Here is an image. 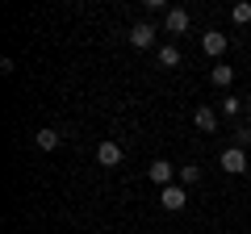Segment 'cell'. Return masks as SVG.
Here are the masks:
<instances>
[{
	"label": "cell",
	"mask_w": 251,
	"mask_h": 234,
	"mask_svg": "<svg viewBox=\"0 0 251 234\" xmlns=\"http://www.w3.org/2000/svg\"><path fill=\"white\" fill-rule=\"evenodd\" d=\"M222 171H230V176H239V171H247V151H243V146H226L222 151Z\"/></svg>",
	"instance_id": "1"
},
{
	"label": "cell",
	"mask_w": 251,
	"mask_h": 234,
	"mask_svg": "<svg viewBox=\"0 0 251 234\" xmlns=\"http://www.w3.org/2000/svg\"><path fill=\"white\" fill-rule=\"evenodd\" d=\"M184 201H188V188H180V184H168V188H159V205L168 209V213L184 209Z\"/></svg>",
	"instance_id": "2"
},
{
	"label": "cell",
	"mask_w": 251,
	"mask_h": 234,
	"mask_svg": "<svg viewBox=\"0 0 251 234\" xmlns=\"http://www.w3.org/2000/svg\"><path fill=\"white\" fill-rule=\"evenodd\" d=\"M155 34H159V29H155L151 21H138V25H130V46L147 50V46H155Z\"/></svg>",
	"instance_id": "3"
},
{
	"label": "cell",
	"mask_w": 251,
	"mask_h": 234,
	"mask_svg": "<svg viewBox=\"0 0 251 234\" xmlns=\"http://www.w3.org/2000/svg\"><path fill=\"white\" fill-rule=\"evenodd\" d=\"M201 50L214 54V59H222L226 54V34L222 29H205V34H201Z\"/></svg>",
	"instance_id": "4"
},
{
	"label": "cell",
	"mask_w": 251,
	"mask_h": 234,
	"mask_svg": "<svg viewBox=\"0 0 251 234\" xmlns=\"http://www.w3.org/2000/svg\"><path fill=\"white\" fill-rule=\"evenodd\" d=\"M193 126H197L201 134H214V130H218V113L209 105H197V109H193Z\"/></svg>",
	"instance_id": "5"
},
{
	"label": "cell",
	"mask_w": 251,
	"mask_h": 234,
	"mask_svg": "<svg viewBox=\"0 0 251 234\" xmlns=\"http://www.w3.org/2000/svg\"><path fill=\"white\" fill-rule=\"evenodd\" d=\"M188 25H193V21H188L184 9H168L163 13V29H168V34H188Z\"/></svg>",
	"instance_id": "6"
},
{
	"label": "cell",
	"mask_w": 251,
	"mask_h": 234,
	"mask_svg": "<svg viewBox=\"0 0 251 234\" xmlns=\"http://www.w3.org/2000/svg\"><path fill=\"white\" fill-rule=\"evenodd\" d=\"M147 176H151V184H159V188H168L176 171H172V163H168V159H155L151 167H147Z\"/></svg>",
	"instance_id": "7"
},
{
	"label": "cell",
	"mask_w": 251,
	"mask_h": 234,
	"mask_svg": "<svg viewBox=\"0 0 251 234\" xmlns=\"http://www.w3.org/2000/svg\"><path fill=\"white\" fill-rule=\"evenodd\" d=\"M97 163L100 167H117V163H122V146L117 142H100L97 146Z\"/></svg>",
	"instance_id": "8"
},
{
	"label": "cell",
	"mask_w": 251,
	"mask_h": 234,
	"mask_svg": "<svg viewBox=\"0 0 251 234\" xmlns=\"http://www.w3.org/2000/svg\"><path fill=\"white\" fill-rule=\"evenodd\" d=\"M197 180H201V167H197V163H188V167L176 171V184H180V188H193Z\"/></svg>",
	"instance_id": "9"
},
{
	"label": "cell",
	"mask_w": 251,
	"mask_h": 234,
	"mask_svg": "<svg viewBox=\"0 0 251 234\" xmlns=\"http://www.w3.org/2000/svg\"><path fill=\"white\" fill-rule=\"evenodd\" d=\"M59 142H63V134H59V130H50V126H46V130H38V146H42V151H59Z\"/></svg>",
	"instance_id": "10"
},
{
	"label": "cell",
	"mask_w": 251,
	"mask_h": 234,
	"mask_svg": "<svg viewBox=\"0 0 251 234\" xmlns=\"http://www.w3.org/2000/svg\"><path fill=\"white\" fill-rule=\"evenodd\" d=\"M209 80H214L218 88H230V84H234V67H226V63H218L214 71H209Z\"/></svg>",
	"instance_id": "11"
},
{
	"label": "cell",
	"mask_w": 251,
	"mask_h": 234,
	"mask_svg": "<svg viewBox=\"0 0 251 234\" xmlns=\"http://www.w3.org/2000/svg\"><path fill=\"white\" fill-rule=\"evenodd\" d=\"M159 63L163 67H180V50L176 46H159Z\"/></svg>",
	"instance_id": "12"
},
{
	"label": "cell",
	"mask_w": 251,
	"mask_h": 234,
	"mask_svg": "<svg viewBox=\"0 0 251 234\" xmlns=\"http://www.w3.org/2000/svg\"><path fill=\"white\" fill-rule=\"evenodd\" d=\"M218 109H222L226 117H239V113H243V100H239V96H226V100H222Z\"/></svg>",
	"instance_id": "13"
},
{
	"label": "cell",
	"mask_w": 251,
	"mask_h": 234,
	"mask_svg": "<svg viewBox=\"0 0 251 234\" xmlns=\"http://www.w3.org/2000/svg\"><path fill=\"white\" fill-rule=\"evenodd\" d=\"M230 17H234V25H247V21H251V4H234Z\"/></svg>",
	"instance_id": "14"
},
{
	"label": "cell",
	"mask_w": 251,
	"mask_h": 234,
	"mask_svg": "<svg viewBox=\"0 0 251 234\" xmlns=\"http://www.w3.org/2000/svg\"><path fill=\"white\" fill-rule=\"evenodd\" d=\"M251 142V126H239L234 130V146H247Z\"/></svg>",
	"instance_id": "15"
},
{
	"label": "cell",
	"mask_w": 251,
	"mask_h": 234,
	"mask_svg": "<svg viewBox=\"0 0 251 234\" xmlns=\"http://www.w3.org/2000/svg\"><path fill=\"white\" fill-rule=\"evenodd\" d=\"M243 113H247V117H251V100H247V105H243Z\"/></svg>",
	"instance_id": "16"
}]
</instances>
